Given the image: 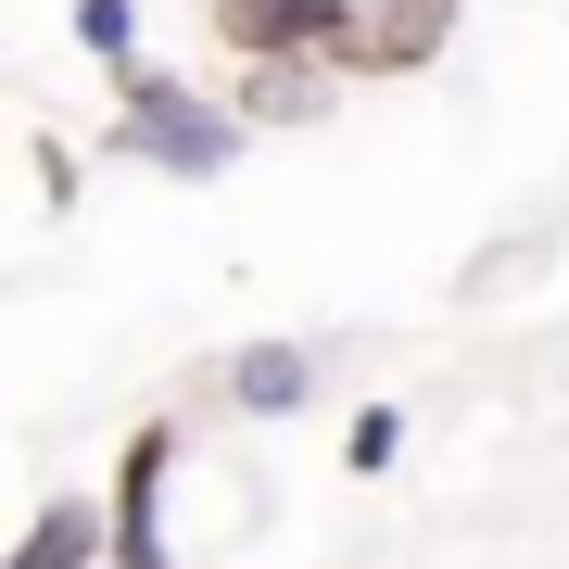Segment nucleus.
I'll use <instances>...</instances> for the list:
<instances>
[{
	"mask_svg": "<svg viewBox=\"0 0 569 569\" xmlns=\"http://www.w3.org/2000/svg\"><path fill=\"white\" fill-rule=\"evenodd\" d=\"M102 152L203 190V178H228V164L253 152V127H241V102H216V89H190V77H164V63H140V77H114V127H102Z\"/></svg>",
	"mask_w": 569,
	"mask_h": 569,
	"instance_id": "f257e3e1",
	"label": "nucleus"
},
{
	"mask_svg": "<svg viewBox=\"0 0 569 569\" xmlns=\"http://www.w3.org/2000/svg\"><path fill=\"white\" fill-rule=\"evenodd\" d=\"M216 13V39L228 63H342L355 77V51H367V0H203Z\"/></svg>",
	"mask_w": 569,
	"mask_h": 569,
	"instance_id": "f03ea898",
	"label": "nucleus"
},
{
	"mask_svg": "<svg viewBox=\"0 0 569 569\" xmlns=\"http://www.w3.org/2000/svg\"><path fill=\"white\" fill-rule=\"evenodd\" d=\"M164 481H178V430L140 418L102 481V519H114V569H178V545H164Z\"/></svg>",
	"mask_w": 569,
	"mask_h": 569,
	"instance_id": "7ed1b4c3",
	"label": "nucleus"
},
{
	"mask_svg": "<svg viewBox=\"0 0 569 569\" xmlns=\"http://www.w3.org/2000/svg\"><path fill=\"white\" fill-rule=\"evenodd\" d=\"M317 380H329V355L279 329V342H241V355H228V380H216V392H228V418H253V430H266V418H305V406H317Z\"/></svg>",
	"mask_w": 569,
	"mask_h": 569,
	"instance_id": "20e7f679",
	"label": "nucleus"
},
{
	"mask_svg": "<svg viewBox=\"0 0 569 569\" xmlns=\"http://www.w3.org/2000/svg\"><path fill=\"white\" fill-rule=\"evenodd\" d=\"M0 569H114V519H102V493H51V507L13 531V557H0Z\"/></svg>",
	"mask_w": 569,
	"mask_h": 569,
	"instance_id": "39448f33",
	"label": "nucleus"
},
{
	"mask_svg": "<svg viewBox=\"0 0 569 569\" xmlns=\"http://www.w3.org/2000/svg\"><path fill=\"white\" fill-rule=\"evenodd\" d=\"M456 51V0H367V51L355 77H418V63Z\"/></svg>",
	"mask_w": 569,
	"mask_h": 569,
	"instance_id": "423d86ee",
	"label": "nucleus"
},
{
	"mask_svg": "<svg viewBox=\"0 0 569 569\" xmlns=\"http://www.w3.org/2000/svg\"><path fill=\"white\" fill-rule=\"evenodd\" d=\"M228 102H241V127H317L342 102V63H253Z\"/></svg>",
	"mask_w": 569,
	"mask_h": 569,
	"instance_id": "0eeeda50",
	"label": "nucleus"
},
{
	"mask_svg": "<svg viewBox=\"0 0 569 569\" xmlns=\"http://www.w3.org/2000/svg\"><path fill=\"white\" fill-rule=\"evenodd\" d=\"M77 51L102 63V77H140V63H152L140 51V0H77Z\"/></svg>",
	"mask_w": 569,
	"mask_h": 569,
	"instance_id": "6e6552de",
	"label": "nucleus"
},
{
	"mask_svg": "<svg viewBox=\"0 0 569 569\" xmlns=\"http://www.w3.org/2000/svg\"><path fill=\"white\" fill-rule=\"evenodd\" d=\"M392 456H406V406H367V418L342 430V468H355V481H380Z\"/></svg>",
	"mask_w": 569,
	"mask_h": 569,
	"instance_id": "1a4fd4ad",
	"label": "nucleus"
},
{
	"mask_svg": "<svg viewBox=\"0 0 569 569\" xmlns=\"http://www.w3.org/2000/svg\"><path fill=\"white\" fill-rule=\"evenodd\" d=\"M26 178H39V203H51V216H63V203H77V152H63V140H51V127H39V140H26Z\"/></svg>",
	"mask_w": 569,
	"mask_h": 569,
	"instance_id": "9d476101",
	"label": "nucleus"
}]
</instances>
